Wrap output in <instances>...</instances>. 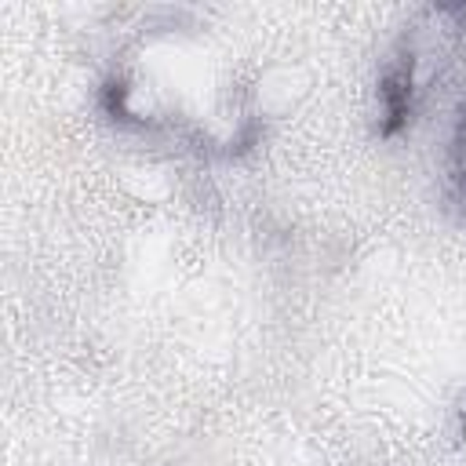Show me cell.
<instances>
[{
	"mask_svg": "<svg viewBox=\"0 0 466 466\" xmlns=\"http://www.w3.org/2000/svg\"><path fill=\"white\" fill-rule=\"evenodd\" d=\"M411 95H415V58L397 55V62L386 69V76L379 80V106H382V120L379 131L382 135H397L408 124L411 113Z\"/></svg>",
	"mask_w": 466,
	"mask_h": 466,
	"instance_id": "obj_1",
	"label": "cell"
}]
</instances>
